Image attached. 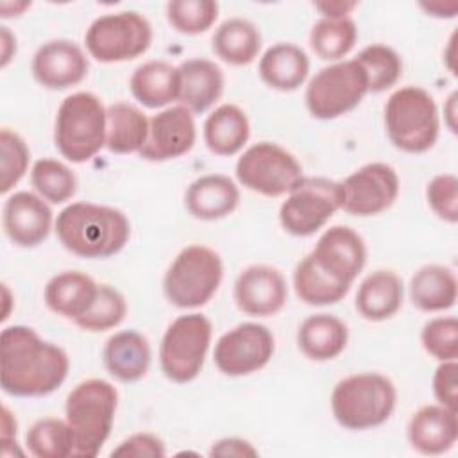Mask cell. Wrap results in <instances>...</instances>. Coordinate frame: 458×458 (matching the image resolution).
Listing matches in <instances>:
<instances>
[{"label": "cell", "mask_w": 458, "mask_h": 458, "mask_svg": "<svg viewBox=\"0 0 458 458\" xmlns=\"http://www.w3.org/2000/svg\"><path fill=\"white\" fill-rule=\"evenodd\" d=\"M66 352L43 340L32 327L9 326L0 335V386L13 397H41L66 379Z\"/></svg>", "instance_id": "6da1fadb"}, {"label": "cell", "mask_w": 458, "mask_h": 458, "mask_svg": "<svg viewBox=\"0 0 458 458\" xmlns=\"http://www.w3.org/2000/svg\"><path fill=\"white\" fill-rule=\"evenodd\" d=\"M55 234L68 252L86 259H104L125 247L131 224L116 208L72 202L57 215Z\"/></svg>", "instance_id": "7a4b0ae2"}, {"label": "cell", "mask_w": 458, "mask_h": 458, "mask_svg": "<svg viewBox=\"0 0 458 458\" xmlns=\"http://www.w3.org/2000/svg\"><path fill=\"white\" fill-rule=\"evenodd\" d=\"M118 404L116 388L98 377L81 381L66 397L64 413L73 435L72 458H95L106 444Z\"/></svg>", "instance_id": "3957f363"}, {"label": "cell", "mask_w": 458, "mask_h": 458, "mask_svg": "<svg viewBox=\"0 0 458 458\" xmlns=\"http://www.w3.org/2000/svg\"><path fill=\"white\" fill-rule=\"evenodd\" d=\"M394 383L379 372H360L340 379L331 394L335 420L351 431H365L386 422L395 408Z\"/></svg>", "instance_id": "277c9868"}, {"label": "cell", "mask_w": 458, "mask_h": 458, "mask_svg": "<svg viewBox=\"0 0 458 458\" xmlns=\"http://www.w3.org/2000/svg\"><path fill=\"white\" fill-rule=\"evenodd\" d=\"M107 109L89 91L68 95L57 107L54 143L63 157L84 163L106 147Z\"/></svg>", "instance_id": "5b68a950"}, {"label": "cell", "mask_w": 458, "mask_h": 458, "mask_svg": "<svg viewBox=\"0 0 458 458\" xmlns=\"http://www.w3.org/2000/svg\"><path fill=\"white\" fill-rule=\"evenodd\" d=\"M385 131L395 148L408 154L428 152L440 131L435 98L419 86L395 89L385 104Z\"/></svg>", "instance_id": "8992f818"}, {"label": "cell", "mask_w": 458, "mask_h": 458, "mask_svg": "<svg viewBox=\"0 0 458 458\" xmlns=\"http://www.w3.org/2000/svg\"><path fill=\"white\" fill-rule=\"evenodd\" d=\"M222 276L220 254L206 245L193 243L184 247L168 267L163 292L168 302L177 308H200L216 293Z\"/></svg>", "instance_id": "52a82bcc"}, {"label": "cell", "mask_w": 458, "mask_h": 458, "mask_svg": "<svg viewBox=\"0 0 458 458\" xmlns=\"http://www.w3.org/2000/svg\"><path fill=\"white\" fill-rule=\"evenodd\" d=\"M367 93L365 70L356 59H349L318 70L306 86L304 102L313 118L335 120L360 106Z\"/></svg>", "instance_id": "ba28073f"}, {"label": "cell", "mask_w": 458, "mask_h": 458, "mask_svg": "<svg viewBox=\"0 0 458 458\" xmlns=\"http://www.w3.org/2000/svg\"><path fill=\"white\" fill-rule=\"evenodd\" d=\"M211 333L209 318L200 313H188L172 320L159 345L163 374L179 385L193 381L204 367Z\"/></svg>", "instance_id": "9c48e42d"}, {"label": "cell", "mask_w": 458, "mask_h": 458, "mask_svg": "<svg viewBox=\"0 0 458 458\" xmlns=\"http://www.w3.org/2000/svg\"><path fill=\"white\" fill-rule=\"evenodd\" d=\"M89 55L98 63H123L143 55L152 43L148 20L136 11L102 14L84 36Z\"/></svg>", "instance_id": "30bf717a"}, {"label": "cell", "mask_w": 458, "mask_h": 458, "mask_svg": "<svg viewBox=\"0 0 458 458\" xmlns=\"http://www.w3.org/2000/svg\"><path fill=\"white\" fill-rule=\"evenodd\" d=\"M342 182L302 175L279 208L281 227L292 236H310L342 209Z\"/></svg>", "instance_id": "8fae6325"}, {"label": "cell", "mask_w": 458, "mask_h": 458, "mask_svg": "<svg viewBox=\"0 0 458 458\" xmlns=\"http://www.w3.org/2000/svg\"><path fill=\"white\" fill-rule=\"evenodd\" d=\"M234 172L242 186L265 197H281L302 179L295 156L272 141L250 145L238 157Z\"/></svg>", "instance_id": "7c38bea8"}, {"label": "cell", "mask_w": 458, "mask_h": 458, "mask_svg": "<svg viewBox=\"0 0 458 458\" xmlns=\"http://www.w3.org/2000/svg\"><path fill=\"white\" fill-rule=\"evenodd\" d=\"M274 349V335L267 326L243 322L216 340L213 360L222 374L240 377L261 370L272 360Z\"/></svg>", "instance_id": "4fadbf2b"}, {"label": "cell", "mask_w": 458, "mask_h": 458, "mask_svg": "<svg viewBox=\"0 0 458 458\" xmlns=\"http://www.w3.org/2000/svg\"><path fill=\"white\" fill-rule=\"evenodd\" d=\"M342 209L352 216H372L386 211L399 195V175L386 163H367L344 182Z\"/></svg>", "instance_id": "5bb4252c"}, {"label": "cell", "mask_w": 458, "mask_h": 458, "mask_svg": "<svg viewBox=\"0 0 458 458\" xmlns=\"http://www.w3.org/2000/svg\"><path fill=\"white\" fill-rule=\"evenodd\" d=\"M310 256L329 277L351 286L365 267L367 247L354 229L333 225L324 231Z\"/></svg>", "instance_id": "9a60e30c"}, {"label": "cell", "mask_w": 458, "mask_h": 458, "mask_svg": "<svg viewBox=\"0 0 458 458\" xmlns=\"http://www.w3.org/2000/svg\"><path fill=\"white\" fill-rule=\"evenodd\" d=\"M195 136L193 114L182 106L166 107L148 118V134L138 154L145 161H170L190 152Z\"/></svg>", "instance_id": "2e32d148"}, {"label": "cell", "mask_w": 458, "mask_h": 458, "mask_svg": "<svg viewBox=\"0 0 458 458\" xmlns=\"http://www.w3.org/2000/svg\"><path fill=\"white\" fill-rule=\"evenodd\" d=\"M286 297V279L272 265H250L234 281V302L242 313L250 317H272L279 313Z\"/></svg>", "instance_id": "e0dca14e"}, {"label": "cell", "mask_w": 458, "mask_h": 458, "mask_svg": "<svg viewBox=\"0 0 458 458\" xmlns=\"http://www.w3.org/2000/svg\"><path fill=\"white\" fill-rule=\"evenodd\" d=\"M88 57L70 39L43 43L32 57V75L47 89H68L88 75Z\"/></svg>", "instance_id": "ac0fdd59"}, {"label": "cell", "mask_w": 458, "mask_h": 458, "mask_svg": "<svg viewBox=\"0 0 458 458\" xmlns=\"http://www.w3.org/2000/svg\"><path fill=\"white\" fill-rule=\"evenodd\" d=\"M52 209L39 195L16 191L7 197L2 209V224L7 238L18 247H36L47 240L52 229Z\"/></svg>", "instance_id": "d6986e66"}, {"label": "cell", "mask_w": 458, "mask_h": 458, "mask_svg": "<svg viewBox=\"0 0 458 458\" xmlns=\"http://www.w3.org/2000/svg\"><path fill=\"white\" fill-rule=\"evenodd\" d=\"M458 411L442 404L420 406L408 422V440L420 454L447 453L458 440Z\"/></svg>", "instance_id": "ffe728a7"}, {"label": "cell", "mask_w": 458, "mask_h": 458, "mask_svg": "<svg viewBox=\"0 0 458 458\" xmlns=\"http://www.w3.org/2000/svg\"><path fill=\"white\" fill-rule=\"evenodd\" d=\"M179 106L191 114L208 111L224 91V73L218 64L209 59L193 57L179 66Z\"/></svg>", "instance_id": "44dd1931"}, {"label": "cell", "mask_w": 458, "mask_h": 458, "mask_svg": "<svg viewBox=\"0 0 458 458\" xmlns=\"http://www.w3.org/2000/svg\"><path fill=\"white\" fill-rule=\"evenodd\" d=\"M238 202V186L233 179L222 174H209L195 179L184 193V206L188 213L204 222L220 220L231 215Z\"/></svg>", "instance_id": "7402d4cb"}, {"label": "cell", "mask_w": 458, "mask_h": 458, "mask_svg": "<svg viewBox=\"0 0 458 458\" xmlns=\"http://www.w3.org/2000/svg\"><path fill=\"white\" fill-rule=\"evenodd\" d=\"M102 358L107 372L114 379L122 383H136L150 367V345L141 333L125 329L109 336Z\"/></svg>", "instance_id": "603a6c76"}, {"label": "cell", "mask_w": 458, "mask_h": 458, "mask_svg": "<svg viewBox=\"0 0 458 458\" xmlns=\"http://www.w3.org/2000/svg\"><path fill=\"white\" fill-rule=\"evenodd\" d=\"M404 288L394 270H374L358 286L354 306L370 322L392 318L403 306Z\"/></svg>", "instance_id": "cb8c5ba5"}, {"label": "cell", "mask_w": 458, "mask_h": 458, "mask_svg": "<svg viewBox=\"0 0 458 458\" xmlns=\"http://www.w3.org/2000/svg\"><path fill=\"white\" fill-rule=\"evenodd\" d=\"M349 329L344 320L329 313H315L302 320L297 329L301 352L313 361H329L344 352Z\"/></svg>", "instance_id": "d4e9b609"}, {"label": "cell", "mask_w": 458, "mask_h": 458, "mask_svg": "<svg viewBox=\"0 0 458 458\" xmlns=\"http://www.w3.org/2000/svg\"><path fill=\"white\" fill-rule=\"evenodd\" d=\"M97 292L98 284L93 277L79 270H66L47 283L43 297L50 311L75 322L89 310Z\"/></svg>", "instance_id": "484cf974"}, {"label": "cell", "mask_w": 458, "mask_h": 458, "mask_svg": "<svg viewBox=\"0 0 458 458\" xmlns=\"http://www.w3.org/2000/svg\"><path fill=\"white\" fill-rule=\"evenodd\" d=\"M261 81L277 91H293L308 77L310 59L306 52L293 43H277L265 50L259 59Z\"/></svg>", "instance_id": "4316f807"}, {"label": "cell", "mask_w": 458, "mask_h": 458, "mask_svg": "<svg viewBox=\"0 0 458 458\" xmlns=\"http://www.w3.org/2000/svg\"><path fill=\"white\" fill-rule=\"evenodd\" d=\"M204 143L216 156L238 154L250 136V123L236 104L218 106L204 122Z\"/></svg>", "instance_id": "83f0119b"}, {"label": "cell", "mask_w": 458, "mask_h": 458, "mask_svg": "<svg viewBox=\"0 0 458 458\" xmlns=\"http://www.w3.org/2000/svg\"><path fill=\"white\" fill-rule=\"evenodd\" d=\"M129 86L145 107H165L179 97V70L166 61H147L132 72Z\"/></svg>", "instance_id": "f1b7e54d"}, {"label": "cell", "mask_w": 458, "mask_h": 458, "mask_svg": "<svg viewBox=\"0 0 458 458\" xmlns=\"http://www.w3.org/2000/svg\"><path fill=\"white\" fill-rule=\"evenodd\" d=\"M458 281L444 265H424L410 279V299L420 311H444L454 306Z\"/></svg>", "instance_id": "f546056e"}, {"label": "cell", "mask_w": 458, "mask_h": 458, "mask_svg": "<svg viewBox=\"0 0 458 458\" xmlns=\"http://www.w3.org/2000/svg\"><path fill=\"white\" fill-rule=\"evenodd\" d=\"M213 52L227 64L243 66L256 59L261 48L258 27L245 18H229L215 30Z\"/></svg>", "instance_id": "4dcf8cb0"}, {"label": "cell", "mask_w": 458, "mask_h": 458, "mask_svg": "<svg viewBox=\"0 0 458 458\" xmlns=\"http://www.w3.org/2000/svg\"><path fill=\"white\" fill-rule=\"evenodd\" d=\"M148 134V118L129 102H114L107 107L106 148L113 154L140 152Z\"/></svg>", "instance_id": "1f68e13d"}, {"label": "cell", "mask_w": 458, "mask_h": 458, "mask_svg": "<svg viewBox=\"0 0 458 458\" xmlns=\"http://www.w3.org/2000/svg\"><path fill=\"white\" fill-rule=\"evenodd\" d=\"M293 288L297 297L308 306H329L342 301L349 288L322 272L311 256L302 258L293 270Z\"/></svg>", "instance_id": "d6a6232c"}, {"label": "cell", "mask_w": 458, "mask_h": 458, "mask_svg": "<svg viewBox=\"0 0 458 458\" xmlns=\"http://www.w3.org/2000/svg\"><path fill=\"white\" fill-rule=\"evenodd\" d=\"M358 38L356 23L351 18H320L310 32L311 50L324 61L345 57Z\"/></svg>", "instance_id": "836d02e7"}, {"label": "cell", "mask_w": 458, "mask_h": 458, "mask_svg": "<svg viewBox=\"0 0 458 458\" xmlns=\"http://www.w3.org/2000/svg\"><path fill=\"white\" fill-rule=\"evenodd\" d=\"M25 445L36 458H72L73 435L66 419L45 417L29 428Z\"/></svg>", "instance_id": "e575fe53"}, {"label": "cell", "mask_w": 458, "mask_h": 458, "mask_svg": "<svg viewBox=\"0 0 458 458\" xmlns=\"http://www.w3.org/2000/svg\"><path fill=\"white\" fill-rule=\"evenodd\" d=\"M30 182L38 195L50 204L70 200L77 190V177L72 168L52 157H41L32 165Z\"/></svg>", "instance_id": "d590c367"}, {"label": "cell", "mask_w": 458, "mask_h": 458, "mask_svg": "<svg viewBox=\"0 0 458 458\" xmlns=\"http://www.w3.org/2000/svg\"><path fill=\"white\" fill-rule=\"evenodd\" d=\"M354 59L365 70L369 81V93H381L392 88L403 73V61L399 54L392 47L381 43L361 48Z\"/></svg>", "instance_id": "8d00e7d4"}, {"label": "cell", "mask_w": 458, "mask_h": 458, "mask_svg": "<svg viewBox=\"0 0 458 458\" xmlns=\"http://www.w3.org/2000/svg\"><path fill=\"white\" fill-rule=\"evenodd\" d=\"M125 297L109 284H98L93 304L82 317L75 320V326L89 333H102L116 327L125 318Z\"/></svg>", "instance_id": "74e56055"}, {"label": "cell", "mask_w": 458, "mask_h": 458, "mask_svg": "<svg viewBox=\"0 0 458 458\" xmlns=\"http://www.w3.org/2000/svg\"><path fill=\"white\" fill-rule=\"evenodd\" d=\"M218 16L213 0H174L166 4V20L181 34L195 36L206 32Z\"/></svg>", "instance_id": "f35d334b"}, {"label": "cell", "mask_w": 458, "mask_h": 458, "mask_svg": "<svg viewBox=\"0 0 458 458\" xmlns=\"http://www.w3.org/2000/svg\"><path fill=\"white\" fill-rule=\"evenodd\" d=\"M29 147L25 140L4 127L0 131V191L7 193L13 186H16L27 172L29 166Z\"/></svg>", "instance_id": "ab89813d"}, {"label": "cell", "mask_w": 458, "mask_h": 458, "mask_svg": "<svg viewBox=\"0 0 458 458\" xmlns=\"http://www.w3.org/2000/svg\"><path fill=\"white\" fill-rule=\"evenodd\" d=\"M420 342L428 354L438 361L458 358V320L454 317H437L424 324Z\"/></svg>", "instance_id": "60d3db41"}, {"label": "cell", "mask_w": 458, "mask_h": 458, "mask_svg": "<svg viewBox=\"0 0 458 458\" xmlns=\"http://www.w3.org/2000/svg\"><path fill=\"white\" fill-rule=\"evenodd\" d=\"M431 211L444 222H458V179L453 174L435 175L426 188Z\"/></svg>", "instance_id": "b9f144b4"}, {"label": "cell", "mask_w": 458, "mask_h": 458, "mask_svg": "<svg viewBox=\"0 0 458 458\" xmlns=\"http://www.w3.org/2000/svg\"><path fill=\"white\" fill-rule=\"evenodd\" d=\"M166 454L165 444L154 433H134L122 440L118 447L111 451V456L118 458H163Z\"/></svg>", "instance_id": "7bdbcfd3"}, {"label": "cell", "mask_w": 458, "mask_h": 458, "mask_svg": "<svg viewBox=\"0 0 458 458\" xmlns=\"http://www.w3.org/2000/svg\"><path fill=\"white\" fill-rule=\"evenodd\" d=\"M456 360L440 361L433 374V394L438 404L458 411V386H456Z\"/></svg>", "instance_id": "ee69618b"}, {"label": "cell", "mask_w": 458, "mask_h": 458, "mask_svg": "<svg viewBox=\"0 0 458 458\" xmlns=\"http://www.w3.org/2000/svg\"><path fill=\"white\" fill-rule=\"evenodd\" d=\"M209 456H236V458H247V456H258V451L252 447L249 440L238 438V437H227L216 440L211 449Z\"/></svg>", "instance_id": "f6af8a7d"}, {"label": "cell", "mask_w": 458, "mask_h": 458, "mask_svg": "<svg viewBox=\"0 0 458 458\" xmlns=\"http://www.w3.org/2000/svg\"><path fill=\"white\" fill-rule=\"evenodd\" d=\"M313 5L322 13V18H349V13L358 4L356 2H317Z\"/></svg>", "instance_id": "bcb514c9"}, {"label": "cell", "mask_w": 458, "mask_h": 458, "mask_svg": "<svg viewBox=\"0 0 458 458\" xmlns=\"http://www.w3.org/2000/svg\"><path fill=\"white\" fill-rule=\"evenodd\" d=\"M2 453L9 449V445L16 444V419L9 411L7 406L2 408Z\"/></svg>", "instance_id": "7dc6e473"}, {"label": "cell", "mask_w": 458, "mask_h": 458, "mask_svg": "<svg viewBox=\"0 0 458 458\" xmlns=\"http://www.w3.org/2000/svg\"><path fill=\"white\" fill-rule=\"evenodd\" d=\"M0 39H2V68L7 66V63L13 59V55L16 54V38L9 32L7 27H2V34H0Z\"/></svg>", "instance_id": "c3c4849f"}, {"label": "cell", "mask_w": 458, "mask_h": 458, "mask_svg": "<svg viewBox=\"0 0 458 458\" xmlns=\"http://www.w3.org/2000/svg\"><path fill=\"white\" fill-rule=\"evenodd\" d=\"M422 9H426L431 16H437V18H453L456 16L458 5L456 4H422Z\"/></svg>", "instance_id": "681fc988"}]
</instances>
